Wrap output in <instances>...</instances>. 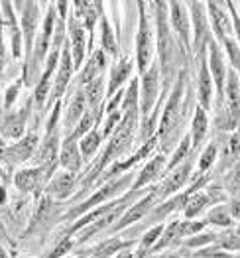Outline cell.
<instances>
[{"mask_svg": "<svg viewBox=\"0 0 240 258\" xmlns=\"http://www.w3.org/2000/svg\"><path fill=\"white\" fill-rule=\"evenodd\" d=\"M136 122H138V108H130V110H126V114H124V118L120 120V124H118V128H116V132H114V136H112V140H110V144H109V148H107V152H105V156L101 158V162H97L95 170H93L91 175L87 177L85 187L91 183V179H93V177H97V175H99V172H101L103 168H107V166H109L112 160H116L118 156H122V154H126V152L130 150L132 136H134Z\"/></svg>", "mask_w": 240, "mask_h": 258, "instance_id": "cell-1", "label": "cell"}, {"mask_svg": "<svg viewBox=\"0 0 240 258\" xmlns=\"http://www.w3.org/2000/svg\"><path fill=\"white\" fill-rule=\"evenodd\" d=\"M183 87H185V73L179 75V81H177V85H175L172 97L168 99V105H166L162 122H159V140H164V142L170 140V134H172V132L177 128V124H179V118H181V112H183V103H181Z\"/></svg>", "mask_w": 240, "mask_h": 258, "instance_id": "cell-2", "label": "cell"}, {"mask_svg": "<svg viewBox=\"0 0 240 258\" xmlns=\"http://www.w3.org/2000/svg\"><path fill=\"white\" fill-rule=\"evenodd\" d=\"M132 179V173L128 175H122V177H118V179H114V181H109V183H105L97 194L93 195L89 201H85V203H81L79 207H75L69 215H67V219H75V217H79L81 213H85V211H89V209H93L95 205H99V203H105L107 199H114V195L120 194L128 183H130Z\"/></svg>", "mask_w": 240, "mask_h": 258, "instance_id": "cell-3", "label": "cell"}, {"mask_svg": "<svg viewBox=\"0 0 240 258\" xmlns=\"http://www.w3.org/2000/svg\"><path fill=\"white\" fill-rule=\"evenodd\" d=\"M209 51H211V57H209V71H211V77H213V83L217 87V105L218 108L224 107V87H226V65H224V57L220 53V47L217 42L209 40Z\"/></svg>", "mask_w": 240, "mask_h": 258, "instance_id": "cell-4", "label": "cell"}, {"mask_svg": "<svg viewBox=\"0 0 240 258\" xmlns=\"http://www.w3.org/2000/svg\"><path fill=\"white\" fill-rule=\"evenodd\" d=\"M136 59H138V71L146 73V67L152 61V30L144 10L140 12V30L136 36Z\"/></svg>", "mask_w": 240, "mask_h": 258, "instance_id": "cell-5", "label": "cell"}, {"mask_svg": "<svg viewBox=\"0 0 240 258\" xmlns=\"http://www.w3.org/2000/svg\"><path fill=\"white\" fill-rule=\"evenodd\" d=\"M191 166H193V160H191V156H187L183 164H179L175 170H172V173L168 175V179L164 181V185L153 191V194H155V199H157V201H164L166 197L174 195L177 189H181V187L185 185L189 173H191Z\"/></svg>", "mask_w": 240, "mask_h": 258, "instance_id": "cell-6", "label": "cell"}, {"mask_svg": "<svg viewBox=\"0 0 240 258\" xmlns=\"http://www.w3.org/2000/svg\"><path fill=\"white\" fill-rule=\"evenodd\" d=\"M157 10V47H159V59L162 65L168 67L170 59H172V49H174V42H172V36H170V24H168V14H166V2H157L155 4Z\"/></svg>", "mask_w": 240, "mask_h": 258, "instance_id": "cell-7", "label": "cell"}, {"mask_svg": "<svg viewBox=\"0 0 240 258\" xmlns=\"http://www.w3.org/2000/svg\"><path fill=\"white\" fill-rule=\"evenodd\" d=\"M157 87H159V69L157 63H153L142 77V101H140V110L146 116L152 110L153 103L157 99Z\"/></svg>", "mask_w": 240, "mask_h": 258, "instance_id": "cell-8", "label": "cell"}, {"mask_svg": "<svg viewBox=\"0 0 240 258\" xmlns=\"http://www.w3.org/2000/svg\"><path fill=\"white\" fill-rule=\"evenodd\" d=\"M36 144H38V136L32 132L26 138H22L18 144H14L8 150H4L0 156L6 160V164L14 166V164H20V162H26L28 158H32L34 152H36Z\"/></svg>", "mask_w": 240, "mask_h": 258, "instance_id": "cell-9", "label": "cell"}, {"mask_svg": "<svg viewBox=\"0 0 240 258\" xmlns=\"http://www.w3.org/2000/svg\"><path fill=\"white\" fill-rule=\"evenodd\" d=\"M224 101H226V112L238 124L240 120V81L236 71H228L226 75V87H224Z\"/></svg>", "mask_w": 240, "mask_h": 258, "instance_id": "cell-10", "label": "cell"}, {"mask_svg": "<svg viewBox=\"0 0 240 258\" xmlns=\"http://www.w3.org/2000/svg\"><path fill=\"white\" fill-rule=\"evenodd\" d=\"M209 8V16H211V24H213V30H215V36L220 43H224L228 40V34H230V22L226 16V4H220V2H209L207 4Z\"/></svg>", "mask_w": 240, "mask_h": 258, "instance_id": "cell-11", "label": "cell"}, {"mask_svg": "<svg viewBox=\"0 0 240 258\" xmlns=\"http://www.w3.org/2000/svg\"><path fill=\"white\" fill-rule=\"evenodd\" d=\"M224 197V194L220 189H211V191H195V194L189 197L187 205H185V217L187 219H193L197 217L207 205H213Z\"/></svg>", "mask_w": 240, "mask_h": 258, "instance_id": "cell-12", "label": "cell"}, {"mask_svg": "<svg viewBox=\"0 0 240 258\" xmlns=\"http://www.w3.org/2000/svg\"><path fill=\"white\" fill-rule=\"evenodd\" d=\"M73 55L69 51V43L65 42L63 49H61V57H59V71H57V79H55V91H53V99L61 97L63 91H65L67 83L71 79V73H73Z\"/></svg>", "mask_w": 240, "mask_h": 258, "instance_id": "cell-13", "label": "cell"}, {"mask_svg": "<svg viewBox=\"0 0 240 258\" xmlns=\"http://www.w3.org/2000/svg\"><path fill=\"white\" fill-rule=\"evenodd\" d=\"M22 26H24V38H26V49L28 57H32V42H34V32L38 24V4L36 2H22Z\"/></svg>", "mask_w": 240, "mask_h": 258, "instance_id": "cell-14", "label": "cell"}, {"mask_svg": "<svg viewBox=\"0 0 240 258\" xmlns=\"http://www.w3.org/2000/svg\"><path fill=\"white\" fill-rule=\"evenodd\" d=\"M59 57H61V53H59L57 49H53V53L49 55L47 67H45L44 77H42L40 85L36 87V97H34V101H36V107H38V108L44 107L45 99H47V95H49V89H51V75H53V69H55V65L59 63Z\"/></svg>", "mask_w": 240, "mask_h": 258, "instance_id": "cell-15", "label": "cell"}, {"mask_svg": "<svg viewBox=\"0 0 240 258\" xmlns=\"http://www.w3.org/2000/svg\"><path fill=\"white\" fill-rule=\"evenodd\" d=\"M155 203H157V199H155V194L152 191L148 197H144L140 203H136L130 211H126V213H124V217L118 221V225H116V227H112V231H120V229L128 227V225H132V223H136L138 219H142V217L146 215V213L152 209Z\"/></svg>", "mask_w": 240, "mask_h": 258, "instance_id": "cell-16", "label": "cell"}, {"mask_svg": "<svg viewBox=\"0 0 240 258\" xmlns=\"http://www.w3.org/2000/svg\"><path fill=\"white\" fill-rule=\"evenodd\" d=\"M240 158V134H228L222 142L220 160H218V172L228 170Z\"/></svg>", "mask_w": 240, "mask_h": 258, "instance_id": "cell-17", "label": "cell"}, {"mask_svg": "<svg viewBox=\"0 0 240 258\" xmlns=\"http://www.w3.org/2000/svg\"><path fill=\"white\" fill-rule=\"evenodd\" d=\"M213 101V77L209 71V65L205 61V57L201 55V69H199V107L203 110L211 107Z\"/></svg>", "mask_w": 240, "mask_h": 258, "instance_id": "cell-18", "label": "cell"}, {"mask_svg": "<svg viewBox=\"0 0 240 258\" xmlns=\"http://www.w3.org/2000/svg\"><path fill=\"white\" fill-rule=\"evenodd\" d=\"M172 26L174 30L179 34L181 43L185 49H189V20H187V12L185 6L181 2H172Z\"/></svg>", "mask_w": 240, "mask_h": 258, "instance_id": "cell-19", "label": "cell"}, {"mask_svg": "<svg viewBox=\"0 0 240 258\" xmlns=\"http://www.w3.org/2000/svg\"><path fill=\"white\" fill-rule=\"evenodd\" d=\"M203 6H205V4H201V2H193V4H191L197 49H203V47L207 45V42H209V26H207V18H205Z\"/></svg>", "mask_w": 240, "mask_h": 258, "instance_id": "cell-20", "label": "cell"}, {"mask_svg": "<svg viewBox=\"0 0 240 258\" xmlns=\"http://www.w3.org/2000/svg\"><path fill=\"white\" fill-rule=\"evenodd\" d=\"M81 158L83 156H81V148L77 146V142L67 138L63 148L59 152V164L65 168L67 172H79L81 170Z\"/></svg>", "mask_w": 240, "mask_h": 258, "instance_id": "cell-21", "label": "cell"}, {"mask_svg": "<svg viewBox=\"0 0 240 258\" xmlns=\"http://www.w3.org/2000/svg\"><path fill=\"white\" fill-rule=\"evenodd\" d=\"M124 207H126V201L118 203V205H116L114 209H110L109 213H105L103 217H99L97 221H93V223H91V225L87 227V231H85V233L81 235V238H79V240H81V242H85V240H89L91 237H95L97 233L105 231V229L109 227V225L112 223V221H114V219H116V217L122 215V213H124Z\"/></svg>", "mask_w": 240, "mask_h": 258, "instance_id": "cell-22", "label": "cell"}, {"mask_svg": "<svg viewBox=\"0 0 240 258\" xmlns=\"http://www.w3.org/2000/svg\"><path fill=\"white\" fill-rule=\"evenodd\" d=\"M14 183H16V187H18V189H22V191H26V194L36 191V189H38L42 183H45L44 172H42V168H30V170H22V172L16 173Z\"/></svg>", "mask_w": 240, "mask_h": 258, "instance_id": "cell-23", "label": "cell"}, {"mask_svg": "<svg viewBox=\"0 0 240 258\" xmlns=\"http://www.w3.org/2000/svg\"><path fill=\"white\" fill-rule=\"evenodd\" d=\"M69 32H71V55H73V65L75 67H81L83 63V55H85V32H83V26L75 18H71V26H69Z\"/></svg>", "mask_w": 240, "mask_h": 258, "instance_id": "cell-24", "label": "cell"}, {"mask_svg": "<svg viewBox=\"0 0 240 258\" xmlns=\"http://www.w3.org/2000/svg\"><path fill=\"white\" fill-rule=\"evenodd\" d=\"M105 65H107L105 51H95V53H93V57H91V59L87 61V65H85V69L81 71L79 83L87 87L91 81L99 79V77H101V73H103V69H105Z\"/></svg>", "mask_w": 240, "mask_h": 258, "instance_id": "cell-25", "label": "cell"}, {"mask_svg": "<svg viewBox=\"0 0 240 258\" xmlns=\"http://www.w3.org/2000/svg\"><path fill=\"white\" fill-rule=\"evenodd\" d=\"M53 16H55V12L51 8L44 20V30H42L40 38L36 40V51H34V63L36 65L44 59L47 49H49V38H51V30H53Z\"/></svg>", "mask_w": 240, "mask_h": 258, "instance_id": "cell-26", "label": "cell"}, {"mask_svg": "<svg viewBox=\"0 0 240 258\" xmlns=\"http://www.w3.org/2000/svg\"><path fill=\"white\" fill-rule=\"evenodd\" d=\"M103 95H105V79H103V75L99 77V79H95V81H91L85 89V99H87V105L91 108V112L97 116V118H101V103H103Z\"/></svg>", "mask_w": 240, "mask_h": 258, "instance_id": "cell-27", "label": "cell"}, {"mask_svg": "<svg viewBox=\"0 0 240 258\" xmlns=\"http://www.w3.org/2000/svg\"><path fill=\"white\" fill-rule=\"evenodd\" d=\"M87 112V99H85V93L83 91H77L71 99V105L67 110V118H65V126L67 128H73L75 124H79V120L83 118V114Z\"/></svg>", "mask_w": 240, "mask_h": 258, "instance_id": "cell-28", "label": "cell"}, {"mask_svg": "<svg viewBox=\"0 0 240 258\" xmlns=\"http://www.w3.org/2000/svg\"><path fill=\"white\" fill-rule=\"evenodd\" d=\"M57 152H59V140H57V136L51 132V134H47V138L44 140V144H42L40 150H38L40 168H42V166L57 164Z\"/></svg>", "mask_w": 240, "mask_h": 258, "instance_id": "cell-29", "label": "cell"}, {"mask_svg": "<svg viewBox=\"0 0 240 258\" xmlns=\"http://www.w3.org/2000/svg\"><path fill=\"white\" fill-rule=\"evenodd\" d=\"M162 168H164V158L162 156H155L152 162H148L146 164V168L140 172V175L136 177V183H134V191H138L140 187H144V185H148L150 181H153L159 172H162Z\"/></svg>", "mask_w": 240, "mask_h": 258, "instance_id": "cell-30", "label": "cell"}, {"mask_svg": "<svg viewBox=\"0 0 240 258\" xmlns=\"http://www.w3.org/2000/svg\"><path fill=\"white\" fill-rule=\"evenodd\" d=\"M73 185H75L73 173L65 172V173H59V175L49 183L47 191H49V195H53V197H57V199H63V197H67L69 191L73 189Z\"/></svg>", "mask_w": 240, "mask_h": 258, "instance_id": "cell-31", "label": "cell"}, {"mask_svg": "<svg viewBox=\"0 0 240 258\" xmlns=\"http://www.w3.org/2000/svg\"><path fill=\"white\" fill-rule=\"evenodd\" d=\"M130 71H132V63L126 57H122L118 61V65L112 69V75H110V83H109V95H112L118 87L130 77Z\"/></svg>", "mask_w": 240, "mask_h": 258, "instance_id": "cell-32", "label": "cell"}, {"mask_svg": "<svg viewBox=\"0 0 240 258\" xmlns=\"http://www.w3.org/2000/svg\"><path fill=\"white\" fill-rule=\"evenodd\" d=\"M209 130V118L205 114V110L201 107L195 108V116H193V146H199Z\"/></svg>", "mask_w": 240, "mask_h": 258, "instance_id": "cell-33", "label": "cell"}, {"mask_svg": "<svg viewBox=\"0 0 240 258\" xmlns=\"http://www.w3.org/2000/svg\"><path fill=\"white\" fill-rule=\"evenodd\" d=\"M26 116H28V108H24L22 112H18V114L8 116L6 122H4V132H6V136H10V138L22 136L24 124H26Z\"/></svg>", "mask_w": 240, "mask_h": 258, "instance_id": "cell-34", "label": "cell"}, {"mask_svg": "<svg viewBox=\"0 0 240 258\" xmlns=\"http://www.w3.org/2000/svg\"><path fill=\"white\" fill-rule=\"evenodd\" d=\"M101 140H103V134L99 132V130H91L89 134H85V138L81 140V156L83 158H91L95 152L99 150V144H101Z\"/></svg>", "mask_w": 240, "mask_h": 258, "instance_id": "cell-35", "label": "cell"}, {"mask_svg": "<svg viewBox=\"0 0 240 258\" xmlns=\"http://www.w3.org/2000/svg\"><path fill=\"white\" fill-rule=\"evenodd\" d=\"M207 223L211 225H218V227H230L232 225V217L228 213V207L220 205V207H215L209 217H207Z\"/></svg>", "mask_w": 240, "mask_h": 258, "instance_id": "cell-36", "label": "cell"}, {"mask_svg": "<svg viewBox=\"0 0 240 258\" xmlns=\"http://www.w3.org/2000/svg\"><path fill=\"white\" fill-rule=\"evenodd\" d=\"M179 237H183V233H181V223H174V225H170V229H168V231H164V238H159V242L155 244V250L166 248L168 244L175 242Z\"/></svg>", "mask_w": 240, "mask_h": 258, "instance_id": "cell-37", "label": "cell"}, {"mask_svg": "<svg viewBox=\"0 0 240 258\" xmlns=\"http://www.w3.org/2000/svg\"><path fill=\"white\" fill-rule=\"evenodd\" d=\"M217 156H218L217 144L213 142V144H209V146L205 148V152L201 154V160H199V170H201V172H207V170H209V168L215 164Z\"/></svg>", "mask_w": 240, "mask_h": 258, "instance_id": "cell-38", "label": "cell"}, {"mask_svg": "<svg viewBox=\"0 0 240 258\" xmlns=\"http://www.w3.org/2000/svg\"><path fill=\"white\" fill-rule=\"evenodd\" d=\"M224 187H226L228 194L232 195V199H240V166H236L232 172L228 173Z\"/></svg>", "mask_w": 240, "mask_h": 258, "instance_id": "cell-39", "label": "cell"}, {"mask_svg": "<svg viewBox=\"0 0 240 258\" xmlns=\"http://www.w3.org/2000/svg\"><path fill=\"white\" fill-rule=\"evenodd\" d=\"M189 156V136H185L183 140H181V144H179V148L175 150L174 158L170 160V164H168V170L172 172V170H175L177 166H179V162L183 160V158H187Z\"/></svg>", "mask_w": 240, "mask_h": 258, "instance_id": "cell-40", "label": "cell"}, {"mask_svg": "<svg viewBox=\"0 0 240 258\" xmlns=\"http://www.w3.org/2000/svg\"><path fill=\"white\" fill-rule=\"evenodd\" d=\"M103 49L109 53V55H114L116 53V42H114V36H112V30H110L109 22L103 18Z\"/></svg>", "mask_w": 240, "mask_h": 258, "instance_id": "cell-41", "label": "cell"}, {"mask_svg": "<svg viewBox=\"0 0 240 258\" xmlns=\"http://www.w3.org/2000/svg\"><path fill=\"white\" fill-rule=\"evenodd\" d=\"M124 110H130V108H138V81H132L130 89L126 93V99H124Z\"/></svg>", "mask_w": 240, "mask_h": 258, "instance_id": "cell-42", "label": "cell"}, {"mask_svg": "<svg viewBox=\"0 0 240 258\" xmlns=\"http://www.w3.org/2000/svg\"><path fill=\"white\" fill-rule=\"evenodd\" d=\"M220 246L222 248H230V250H238L240 248V237L238 233H226L220 238Z\"/></svg>", "mask_w": 240, "mask_h": 258, "instance_id": "cell-43", "label": "cell"}, {"mask_svg": "<svg viewBox=\"0 0 240 258\" xmlns=\"http://www.w3.org/2000/svg\"><path fill=\"white\" fill-rule=\"evenodd\" d=\"M162 233H164V227H162V225H157V227H153L152 231H150V233H148V235L144 237V240H142V250H148V248L152 246L153 242H155V238L159 237Z\"/></svg>", "mask_w": 240, "mask_h": 258, "instance_id": "cell-44", "label": "cell"}, {"mask_svg": "<svg viewBox=\"0 0 240 258\" xmlns=\"http://www.w3.org/2000/svg\"><path fill=\"white\" fill-rule=\"evenodd\" d=\"M205 223L201 221H193V223H181V233L183 235H193V233H199L203 229Z\"/></svg>", "mask_w": 240, "mask_h": 258, "instance_id": "cell-45", "label": "cell"}, {"mask_svg": "<svg viewBox=\"0 0 240 258\" xmlns=\"http://www.w3.org/2000/svg\"><path fill=\"white\" fill-rule=\"evenodd\" d=\"M69 248H71V240H69V237H67V238H63L59 244H57V248H55V250L49 254V258H59L61 254H65Z\"/></svg>", "mask_w": 240, "mask_h": 258, "instance_id": "cell-46", "label": "cell"}, {"mask_svg": "<svg viewBox=\"0 0 240 258\" xmlns=\"http://www.w3.org/2000/svg\"><path fill=\"white\" fill-rule=\"evenodd\" d=\"M118 118H120V114L118 112H110L109 120H107V124H105V130H103V136H109L112 128H114V124L118 122Z\"/></svg>", "mask_w": 240, "mask_h": 258, "instance_id": "cell-47", "label": "cell"}, {"mask_svg": "<svg viewBox=\"0 0 240 258\" xmlns=\"http://www.w3.org/2000/svg\"><path fill=\"white\" fill-rule=\"evenodd\" d=\"M228 8H230V18H232L234 32H236V36H238V40H240V18H238V12L234 10V4H232V2H228Z\"/></svg>", "mask_w": 240, "mask_h": 258, "instance_id": "cell-48", "label": "cell"}, {"mask_svg": "<svg viewBox=\"0 0 240 258\" xmlns=\"http://www.w3.org/2000/svg\"><path fill=\"white\" fill-rule=\"evenodd\" d=\"M59 110H61V105H59V103H55L53 114L49 116V122H47V134H51V130H53V126H55V122H57V116H59Z\"/></svg>", "mask_w": 240, "mask_h": 258, "instance_id": "cell-49", "label": "cell"}, {"mask_svg": "<svg viewBox=\"0 0 240 258\" xmlns=\"http://www.w3.org/2000/svg\"><path fill=\"white\" fill-rule=\"evenodd\" d=\"M217 237H213V235H203V237L199 238H191L189 242H187V246H199V244H205V242H211V240H215Z\"/></svg>", "mask_w": 240, "mask_h": 258, "instance_id": "cell-50", "label": "cell"}, {"mask_svg": "<svg viewBox=\"0 0 240 258\" xmlns=\"http://www.w3.org/2000/svg\"><path fill=\"white\" fill-rule=\"evenodd\" d=\"M228 213L234 219H240V199H232L230 205H228Z\"/></svg>", "mask_w": 240, "mask_h": 258, "instance_id": "cell-51", "label": "cell"}, {"mask_svg": "<svg viewBox=\"0 0 240 258\" xmlns=\"http://www.w3.org/2000/svg\"><path fill=\"white\" fill-rule=\"evenodd\" d=\"M18 87H20V83H16L14 87L8 89V95H6V107H10V105L14 103V97H16V93H18Z\"/></svg>", "mask_w": 240, "mask_h": 258, "instance_id": "cell-52", "label": "cell"}, {"mask_svg": "<svg viewBox=\"0 0 240 258\" xmlns=\"http://www.w3.org/2000/svg\"><path fill=\"white\" fill-rule=\"evenodd\" d=\"M4 69V42H2V16H0V73Z\"/></svg>", "mask_w": 240, "mask_h": 258, "instance_id": "cell-53", "label": "cell"}, {"mask_svg": "<svg viewBox=\"0 0 240 258\" xmlns=\"http://www.w3.org/2000/svg\"><path fill=\"white\" fill-rule=\"evenodd\" d=\"M57 6L61 8V10H59V12H61V18H65V8H67V4H65V2H57Z\"/></svg>", "mask_w": 240, "mask_h": 258, "instance_id": "cell-54", "label": "cell"}, {"mask_svg": "<svg viewBox=\"0 0 240 258\" xmlns=\"http://www.w3.org/2000/svg\"><path fill=\"white\" fill-rule=\"evenodd\" d=\"M4 197H6V191H4V187H0V203L4 201Z\"/></svg>", "mask_w": 240, "mask_h": 258, "instance_id": "cell-55", "label": "cell"}, {"mask_svg": "<svg viewBox=\"0 0 240 258\" xmlns=\"http://www.w3.org/2000/svg\"><path fill=\"white\" fill-rule=\"evenodd\" d=\"M116 258H130V254H128V252H124V254H120V256H116Z\"/></svg>", "mask_w": 240, "mask_h": 258, "instance_id": "cell-56", "label": "cell"}, {"mask_svg": "<svg viewBox=\"0 0 240 258\" xmlns=\"http://www.w3.org/2000/svg\"><path fill=\"white\" fill-rule=\"evenodd\" d=\"M0 258H6V254H4V250H2V246H0Z\"/></svg>", "mask_w": 240, "mask_h": 258, "instance_id": "cell-57", "label": "cell"}, {"mask_svg": "<svg viewBox=\"0 0 240 258\" xmlns=\"http://www.w3.org/2000/svg\"><path fill=\"white\" fill-rule=\"evenodd\" d=\"M0 177H4V172H2V170H0Z\"/></svg>", "mask_w": 240, "mask_h": 258, "instance_id": "cell-58", "label": "cell"}, {"mask_svg": "<svg viewBox=\"0 0 240 258\" xmlns=\"http://www.w3.org/2000/svg\"><path fill=\"white\" fill-rule=\"evenodd\" d=\"M0 144H2V138H0Z\"/></svg>", "mask_w": 240, "mask_h": 258, "instance_id": "cell-59", "label": "cell"}, {"mask_svg": "<svg viewBox=\"0 0 240 258\" xmlns=\"http://www.w3.org/2000/svg\"><path fill=\"white\" fill-rule=\"evenodd\" d=\"M238 71H240V67H238Z\"/></svg>", "mask_w": 240, "mask_h": 258, "instance_id": "cell-60", "label": "cell"}, {"mask_svg": "<svg viewBox=\"0 0 240 258\" xmlns=\"http://www.w3.org/2000/svg\"><path fill=\"white\" fill-rule=\"evenodd\" d=\"M238 258H240V256H238Z\"/></svg>", "mask_w": 240, "mask_h": 258, "instance_id": "cell-61", "label": "cell"}]
</instances>
